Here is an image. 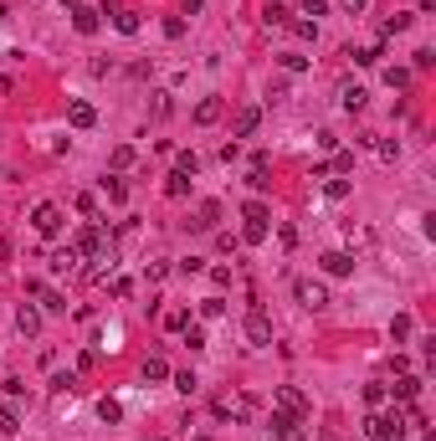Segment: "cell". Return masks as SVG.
Segmentation results:
<instances>
[{"label":"cell","instance_id":"3957f363","mask_svg":"<svg viewBox=\"0 0 436 441\" xmlns=\"http://www.w3.org/2000/svg\"><path fill=\"white\" fill-rule=\"evenodd\" d=\"M421 390H426V380H421V374H395V385H385V395H395V406H416L421 400Z\"/></svg>","mask_w":436,"mask_h":441},{"label":"cell","instance_id":"9c48e42d","mask_svg":"<svg viewBox=\"0 0 436 441\" xmlns=\"http://www.w3.org/2000/svg\"><path fill=\"white\" fill-rule=\"evenodd\" d=\"M257 123H262V108H242V113L231 119V139H252Z\"/></svg>","mask_w":436,"mask_h":441},{"label":"cell","instance_id":"ee69618b","mask_svg":"<svg viewBox=\"0 0 436 441\" xmlns=\"http://www.w3.org/2000/svg\"><path fill=\"white\" fill-rule=\"evenodd\" d=\"M324 10H328V0H303V16H313V21H319Z\"/></svg>","mask_w":436,"mask_h":441},{"label":"cell","instance_id":"f546056e","mask_svg":"<svg viewBox=\"0 0 436 441\" xmlns=\"http://www.w3.org/2000/svg\"><path fill=\"white\" fill-rule=\"evenodd\" d=\"M405 26H411V16H385L380 21V36H401Z\"/></svg>","mask_w":436,"mask_h":441},{"label":"cell","instance_id":"7402d4cb","mask_svg":"<svg viewBox=\"0 0 436 441\" xmlns=\"http://www.w3.org/2000/svg\"><path fill=\"white\" fill-rule=\"evenodd\" d=\"M246 185H252V190H267V185H272V180H267V159H262V154L252 159V175H246Z\"/></svg>","mask_w":436,"mask_h":441},{"label":"cell","instance_id":"4fadbf2b","mask_svg":"<svg viewBox=\"0 0 436 441\" xmlns=\"http://www.w3.org/2000/svg\"><path fill=\"white\" fill-rule=\"evenodd\" d=\"M324 272H328V277H349V272H354V257L349 252H324Z\"/></svg>","mask_w":436,"mask_h":441},{"label":"cell","instance_id":"74e56055","mask_svg":"<svg viewBox=\"0 0 436 441\" xmlns=\"http://www.w3.org/2000/svg\"><path fill=\"white\" fill-rule=\"evenodd\" d=\"M185 323H190V313H185V308H175V313H165V329H169V334H180Z\"/></svg>","mask_w":436,"mask_h":441},{"label":"cell","instance_id":"7c38bea8","mask_svg":"<svg viewBox=\"0 0 436 441\" xmlns=\"http://www.w3.org/2000/svg\"><path fill=\"white\" fill-rule=\"evenodd\" d=\"M16 329L26 334V339H36V334H42V313H36L31 303H21V308H16Z\"/></svg>","mask_w":436,"mask_h":441},{"label":"cell","instance_id":"7a4b0ae2","mask_svg":"<svg viewBox=\"0 0 436 441\" xmlns=\"http://www.w3.org/2000/svg\"><path fill=\"white\" fill-rule=\"evenodd\" d=\"M67 246H72L77 257H92V262H108V241H103V226H98V220H87V226L77 231V236H72Z\"/></svg>","mask_w":436,"mask_h":441},{"label":"cell","instance_id":"8d00e7d4","mask_svg":"<svg viewBox=\"0 0 436 441\" xmlns=\"http://www.w3.org/2000/svg\"><path fill=\"white\" fill-rule=\"evenodd\" d=\"M98 416H103V421H118V416H124V406H118V400H108V395H103V400H98Z\"/></svg>","mask_w":436,"mask_h":441},{"label":"cell","instance_id":"d6a6232c","mask_svg":"<svg viewBox=\"0 0 436 441\" xmlns=\"http://www.w3.org/2000/svg\"><path fill=\"white\" fill-rule=\"evenodd\" d=\"M169 380H175V390H180V395H195V385H201V380H195V374H190V370H180V374H169Z\"/></svg>","mask_w":436,"mask_h":441},{"label":"cell","instance_id":"30bf717a","mask_svg":"<svg viewBox=\"0 0 436 441\" xmlns=\"http://www.w3.org/2000/svg\"><path fill=\"white\" fill-rule=\"evenodd\" d=\"M67 123H72V128H92V123H98V108L83 103V98H72V103H67Z\"/></svg>","mask_w":436,"mask_h":441},{"label":"cell","instance_id":"836d02e7","mask_svg":"<svg viewBox=\"0 0 436 441\" xmlns=\"http://www.w3.org/2000/svg\"><path fill=\"white\" fill-rule=\"evenodd\" d=\"M385 83H390V87H401V93H405V87H411V72H405V67H385Z\"/></svg>","mask_w":436,"mask_h":441},{"label":"cell","instance_id":"d6986e66","mask_svg":"<svg viewBox=\"0 0 436 441\" xmlns=\"http://www.w3.org/2000/svg\"><path fill=\"white\" fill-rule=\"evenodd\" d=\"M324 196H328V200H344V196H349V180H344V175H324Z\"/></svg>","mask_w":436,"mask_h":441},{"label":"cell","instance_id":"e575fe53","mask_svg":"<svg viewBox=\"0 0 436 441\" xmlns=\"http://www.w3.org/2000/svg\"><path fill=\"white\" fill-rule=\"evenodd\" d=\"M390 339H411V313H395V323H390Z\"/></svg>","mask_w":436,"mask_h":441},{"label":"cell","instance_id":"cb8c5ba5","mask_svg":"<svg viewBox=\"0 0 436 441\" xmlns=\"http://www.w3.org/2000/svg\"><path fill=\"white\" fill-rule=\"evenodd\" d=\"M287 31H293L298 42H319V21H298V16H293V26H287Z\"/></svg>","mask_w":436,"mask_h":441},{"label":"cell","instance_id":"603a6c76","mask_svg":"<svg viewBox=\"0 0 436 441\" xmlns=\"http://www.w3.org/2000/svg\"><path fill=\"white\" fill-rule=\"evenodd\" d=\"M262 21H267V26H293V10H287V6H277V0H272V6L262 10Z\"/></svg>","mask_w":436,"mask_h":441},{"label":"cell","instance_id":"f1b7e54d","mask_svg":"<svg viewBox=\"0 0 436 441\" xmlns=\"http://www.w3.org/2000/svg\"><path fill=\"white\" fill-rule=\"evenodd\" d=\"M375 154L385 164H395V159H401V144H395V139H375Z\"/></svg>","mask_w":436,"mask_h":441},{"label":"cell","instance_id":"4dcf8cb0","mask_svg":"<svg viewBox=\"0 0 436 441\" xmlns=\"http://www.w3.org/2000/svg\"><path fill=\"white\" fill-rule=\"evenodd\" d=\"M21 426V410L16 406H6V400H0V431H16Z\"/></svg>","mask_w":436,"mask_h":441},{"label":"cell","instance_id":"f35d334b","mask_svg":"<svg viewBox=\"0 0 436 441\" xmlns=\"http://www.w3.org/2000/svg\"><path fill=\"white\" fill-rule=\"evenodd\" d=\"M277 62H283L287 72H303V67H308V57H298V51H283V57H277Z\"/></svg>","mask_w":436,"mask_h":441},{"label":"cell","instance_id":"bcb514c9","mask_svg":"<svg viewBox=\"0 0 436 441\" xmlns=\"http://www.w3.org/2000/svg\"><path fill=\"white\" fill-rule=\"evenodd\" d=\"M339 6H344V10H349V16H360V10L369 6V0H339Z\"/></svg>","mask_w":436,"mask_h":441},{"label":"cell","instance_id":"2e32d148","mask_svg":"<svg viewBox=\"0 0 436 441\" xmlns=\"http://www.w3.org/2000/svg\"><path fill=\"white\" fill-rule=\"evenodd\" d=\"M72 26H77L83 36H92V31H98L103 21H98V10H92V6H77V10H72Z\"/></svg>","mask_w":436,"mask_h":441},{"label":"cell","instance_id":"7dc6e473","mask_svg":"<svg viewBox=\"0 0 436 441\" xmlns=\"http://www.w3.org/2000/svg\"><path fill=\"white\" fill-rule=\"evenodd\" d=\"M62 6H67V10H77V6H83V0H62Z\"/></svg>","mask_w":436,"mask_h":441},{"label":"cell","instance_id":"ab89813d","mask_svg":"<svg viewBox=\"0 0 436 441\" xmlns=\"http://www.w3.org/2000/svg\"><path fill=\"white\" fill-rule=\"evenodd\" d=\"M221 313H226V303H221V297H206V303H201V318H221Z\"/></svg>","mask_w":436,"mask_h":441},{"label":"cell","instance_id":"9a60e30c","mask_svg":"<svg viewBox=\"0 0 436 441\" xmlns=\"http://www.w3.org/2000/svg\"><path fill=\"white\" fill-rule=\"evenodd\" d=\"M344 57H354V67H375V62L385 57V51H380V42H369V46H349Z\"/></svg>","mask_w":436,"mask_h":441},{"label":"cell","instance_id":"5bb4252c","mask_svg":"<svg viewBox=\"0 0 436 441\" xmlns=\"http://www.w3.org/2000/svg\"><path fill=\"white\" fill-rule=\"evenodd\" d=\"M339 98H344L349 113H364V103H369V93H364L360 83H344V87H339Z\"/></svg>","mask_w":436,"mask_h":441},{"label":"cell","instance_id":"ffe728a7","mask_svg":"<svg viewBox=\"0 0 436 441\" xmlns=\"http://www.w3.org/2000/svg\"><path fill=\"white\" fill-rule=\"evenodd\" d=\"M113 26L124 36H139V10H113Z\"/></svg>","mask_w":436,"mask_h":441},{"label":"cell","instance_id":"7bdbcfd3","mask_svg":"<svg viewBox=\"0 0 436 441\" xmlns=\"http://www.w3.org/2000/svg\"><path fill=\"white\" fill-rule=\"evenodd\" d=\"M165 36H169V42H180V36H185V16H169L165 21Z\"/></svg>","mask_w":436,"mask_h":441},{"label":"cell","instance_id":"5b68a950","mask_svg":"<svg viewBox=\"0 0 436 441\" xmlns=\"http://www.w3.org/2000/svg\"><path fill=\"white\" fill-rule=\"evenodd\" d=\"M293 297H298L303 308H308V313L328 308V288H324V282H313V277H298V282H293Z\"/></svg>","mask_w":436,"mask_h":441},{"label":"cell","instance_id":"d590c367","mask_svg":"<svg viewBox=\"0 0 436 441\" xmlns=\"http://www.w3.org/2000/svg\"><path fill=\"white\" fill-rule=\"evenodd\" d=\"M364 406H375V410L385 406V385H380V380H375V385H364Z\"/></svg>","mask_w":436,"mask_h":441},{"label":"cell","instance_id":"e0dca14e","mask_svg":"<svg viewBox=\"0 0 436 441\" xmlns=\"http://www.w3.org/2000/svg\"><path fill=\"white\" fill-rule=\"evenodd\" d=\"M144 380H154V385L169 380V359L165 354H149V359H144Z\"/></svg>","mask_w":436,"mask_h":441},{"label":"cell","instance_id":"8992f818","mask_svg":"<svg viewBox=\"0 0 436 441\" xmlns=\"http://www.w3.org/2000/svg\"><path fill=\"white\" fill-rule=\"evenodd\" d=\"M272 400H277V410H283V416H298V421L308 416V395H303L298 385H277Z\"/></svg>","mask_w":436,"mask_h":441},{"label":"cell","instance_id":"f6af8a7d","mask_svg":"<svg viewBox=\"0 0 436 441\" xmlns=\"http://www.w3.org/2000/svg\"><path fill=\"white\" fill-rule=\"evenodd\" d=\"M206 10V0H180V16H201Z\"/></svg>","mask_w":436,"mask_h":441},{"label":"cell","instance_id":"1f68e13d","mask_svg":"<svg viewBox=\"0 0 436 441\" xmlns=\"http://www.w3.org/2000/svg\"><path fill=\"white\" fill-rule=\"evenodd\" d=\"M134 159H139V154H134V144H118V149H113V170H128Z\"/></svg>","mask_w":436,"mask_h":441},{"label":"cell","instance_id":"60d3db41","mask_svg":"<svg viewBox=\"0 0 436 441\" xmlns=\"http://www.w3.org/2000/svg\"><path fill=\"white\" fill-rule=\"evenodd\" d=\"M185 344H190V349H206V329H195V323H185Z\"/></svg>","mask_w":436,"mask_h":441},{"label":"cell","instance_id":"52a82bcc","mask_svg":"<svg viewBox=\"0 0 436 441\" xmlns=\"http://www.w3.org/2000/svg\"><path fill=\"white\" fill-rule=\"evenodd\" d=\"M246 344H272V318L262 313V308H252V313H246Z\"/></svg>","mask_w":436,"mask_h":441},{"label":"cell","instance_id":"277c9868","mask_svg":"<svg viewBox=\"0 0 436 441\" xmlns=\"http://www.w3.org/2000/svg\"><path fill=\"white\" fill-rule=\"evenodd\" d=\"M31 226H36V236H62V205H51V200H42V205H36V211H31Z\"/></svg>","mask_w":436,"mask_h":441},{"label":"cell","instance_id":"4316f807","mask_svg":"<svg viewBox=\"0 0 436 441\" xmlns=\"http://www.w3.org/2000/svg\"><path fill=\"white\" fill-rule=\"evenodd\" d=\"M216 216H221V205L206 200V205H201V220H190V226H195V231H210V226H216Z\"/></svg>","mask_w":436,"mask_h":441},{"label":"cell","instance_id":"83f0119b","mask_svg":"<svg viewBox=\"0 0 436 441\" xmlns=\"http://www.w3.org/2000/svg\"><path fill=\"white\" fill-rule=\"evenodd\" d=\"M175 170H180V175H195V170H201V159H195V149H180V154H175Z\"/></svg>","mask_w":436,"mask_h":441},{"label":"cell","instance_id":"ba28073f","mask_svg":"<svg viewBox=\"0 0 436 441\" xmlns=\"http://www.w3.org/2000/svg\"><path fill=\"white\" fill-rule=\"evenodd\" d=\"M272 441H308V431H303L298 416H283V410H277L272 416Z\"/></svg>","mask_w":436,"mask_h":441},{"label":"cell","instance_id":"b9f144b4","mask_svg":"<svg viewBox=\"0 0 436 441\" xmlns=\"http://www.w3.org/2000/svg\"><path fill=\"white\" fill-rule=\"evenodd\" d=\"M349 170H354V154L339 149V154H334V175H349Z\"/></svg>","mask_w":436,"mask_h":441},{"label":"cell","instance_id":"44dd1931","mask_svg":"<svg viewBox=\"0 0 436 441\" xmlns=\"http://www.w3.org/2000/svg\"><path fill=\"white\" fill-rule=\"evenodd\" d=\"M77 262H83V257H77L72 246H62V252H51V267H57V272H77Z\"/></svg>","mask_w":436,"mask_h":441},{"label":"cell","instance_id":"484cf974","mask_svg":"<svg viewBox=\"0 0 436 441\" xmlns=\"http://www.w3.org/2000/svg\"><path fill=\"white\" fill-rule=\"evenodd\" d=\"M103 196H108V200L118 205V200H128V185H124L118 175H108V180H103Z\"/></svg>","mask_w":436,"mask_h":441},{"label":"cell","instance_id":"d4e9b609","mask_svg":"<svg viewBox=\"0 0 436 441\" xmlns=\"http://www.w3.org/2000/svg\"><path fill=\"white\" fill-rule=\"evenodd\" d=\"M36 297H42V308H47V313H67V297H62V293H51V288H42V293H36Z\"/></svg>","mask_w":436,"mask_h":441},{"label":"cell","instance_id":"8fae6325","mask_svg":"<svg viewBox=\"0 0 436 441\" xmlns=\"http://www.w3.org/2000/svg\"><path fill=\"white\" fill-rule=\"evenodd\" d=\"M221 113H226V103H221V98H201V103H195V113H190V119L206 128V123H216Z\"/></svg>","mask_w":436,"mask_h":441},{"label":"cell","instance_id":"ac0fdd59","mask_svg":"<svg viewBox=\"0 0 436 441\" xmlns=\"http://www.w3.org/2000/svg\"><path fill=\"white\" fill-rule=\"evenodd\" d=\"M165 196H169V200H185V196H190V175H180V170H175V175L165 180Z\"/></svg>","mask_w":436,"mask_h":441},{"label":"cell","instance_id":"6da1fadb","mask_svg":"<svg viewBox=\"0 0 436 441\" xmlns=\"http://www.w3.org/2000/svg\"><path fill=\"white\" fill-rule=\"evenodd\" d=\"M242 220H246V226H242V241H246V246H262V241H267L272 211H267L262 200H246V205H242Z\"/></svg>","mask_w":436,"mask_h":441}]
</instances>
